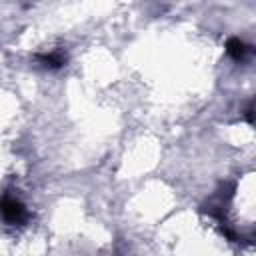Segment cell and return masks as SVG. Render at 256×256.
<instances>
[{
  "label": "cell",
  "instance_id": "cell-1",
  "mask_svg": "<svg viewBox=\"0 0 256 256\" xmlns=\"http://www.w3.org/2000/svg\"><path fill=\"white\" fill-rule=\"evenodd\" d=\"M0 216L12 224V226H20L28 220V212L24 208V204L12 196H2L0 198Z\"/></svg>",
  "mask_w": 256,
  "mask_h": 256
},
{
  "label": "cell",
  "instance_id": "cell-2",
  "mask_svg": "<svg viewBox=\"0 0 256 256\" xmlns=\"http://www.w3.org/2000/svg\"><path fill=\"white\" fill-rule=\"evenodd\" d=\"M36 58L44 68H50V70H58L66 64V52L62 48H56V50L46 52V54H38Z\"/></svg>",
  "mask_w": 256,
  "mask_h": 256
},
{
  "label": "cell",
  "instance_id": "cell-3",
  "mask_svg": "<svg viewBox=\"0 0 256 256\" xmlns=\"http://www.w3.org/2000/svg\"><path fill=\"white\" fill-rule=\"evenodd\" d=\"M226 52H228V56L234 58L236 62H242V60L248 56L250 46H248L244 40H240V38H230V40L226 42Z\"/></svg>",
  "mask_w": 256,
  "mask_h": 256
},
{
  "label": "cell",
  "instance_id": "cell-4",
  "mask_svg": "<svg viewBox=\"0 0 256 256\" xmlns=\"http://www.w3.org/2000/svg\"><path fill=\"white\" fill-rule=\"evenodd\" d=\"M244 116H246L248 124H254V108H252V104H248V108L244 110Z\"/></svg>",
  "mask_w": 256,
  "mask_h": 256
}]
</instances>
